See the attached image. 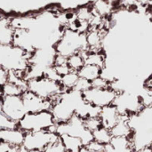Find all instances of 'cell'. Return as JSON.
<instances>
[{"instance_id": "6da1fadb", "label": "cell", "mask_w": 152, "mask_h": 152, "mask_svg": "<svg viewBox=\"0 0 152 152\" xmlns=\"http://www.w3.org/2000/svg\"><path fill=\"white\" fill-rule=\"evenodd\" d=\"M17 127L24 133L49 130L55 133L56 123L50 110L27 113L18 123Z\"/></svg>"}, {"instance_id": "7a4b0ae2", "label": "cell", "mask_w": 152, "mask_h": 152, "mask_svg": "<svg viewBox=\"0 0 152 152\" xmlns=\"http://www.w3.org/2000/svg\"><path fill=\"white\" fill-rule=\"evenodd\" d=\"M27 87L28 91L36 95L45 100H50L53 102L61 94L65 93L60 82L51 80L45 77L28 80Z\"/></svg>"}, {"instance_id": "3957f363", "label": "cell", "mask_w": 152, "mask_h": 152, "mask_svg": "<svg viewBox=\"0 0 152 152\" xmlns=\"http://www.w3.org/2000/svg\"><path fill=\"white\" fill-rule=\"evenodd\" d=\"M55 133L59 136L62 134H69L71 136L77 137L82 141L84 146L87 145L94 140L93 133L85 127L83 119L77 117V115H74L66 123L56 124Z\"/></svg>"}, {"instance_id": "277c9868", "label": "cell", "mask_w": 152, "mask_h": 152, "mask_svg": "<svg viewBox=\"0 0 152 152\" xmlns=\"http://www.w3.org/2000/svg\"><path fill=\"white\" fill-rule=\"evenodd\" d=\"M59 140L60 136L56 133L51 132L49 130L28 132L25 133L22 147L27 150L41 152L48 145Z\"/></svg>"}, {"instance_id": "5b68a950", "label": "cell", "mask_w": 152, "mask_h": 152, "mask_svg": "<svg viewBox=\"0 0 152 152\" xmlns=\"http://www.w3.org/2000/svg\"><path fill=\"white\" fill-rule=\"evenodd\" d=\"M118 95V94L110 87L104 89L91 87L90 89L82 93V98L86 102L101 109L114 104Z\"/></svg>"}, {"instance_id": "8992f818", "label": "cell", "mask_w": 152, "mask_h": 152, "mask_svg": "<svg viewBox=\"0 0 152 152\" xmlns=\"http://www.w3.org/2000/svg\"><path fill=\"white\" fill-rule=\"evenodd\" d=\"M1 104L2 112L15 123H18L27 114L21 96H3Z\"/></svg>"}, {"instance_id": "52a82bcc", "label": "cell", "mask_w": 152, "mask_h": 152, "mask_svg": "<svg viewBox=\"0 0 152 152\" xmlns=\"http://www.w3.org/2000/svg\"><path fill=\"white\" fill-rule=\"evenodd\" d=\"M24 107L27 113L39 112L44 110H50L53 107V102L50 100H45L30 91L27 90L21 94Z\"/></svg>"}, {"instance_id": "ba28073f", "label": "cell", "mask_w": 152, "mask_h": 152, "mask_svg": "<svg viewBox=\"0 0 152 152\" xmlns=\"http://www.w3.org/2000/svg\"><path fill=\"white\" fill-rule=\"evenodd\" d=\"M99 118L102 122V126L110 130L121 118V115L115 104L109 105L101 109Z\"/></svg>"}, {"instance_id": "9c48e42d", "label": "cell", "mask_w": 152, "mask_h": 152, "mask_svg": "<svg viewBox=\"0 0 152 152\" xmlns=\"http://www.w3.org/2000/svg\"><path fill=\"white\" fill-rule=\"evenodd\" d=\"M25 133L16 128L0 130V142H4L14 147H21L24 141Z\"/></svg>"}, {"instance_id": "30bf717a", "label": "cell", "mask_w": 152, "mask_h": 152, "mask_svg": "<svg viewBox=\"0 0 152 152\" xmlns=\"http://www.w3.org/2000/svg\"><path fill=\"white\" fill-rule=\"evenodd\" d=\"M112 137H126L132 139L134 132L129 124V117L121 115L120 120L110 130Z\"/></svg>"}, {"instance_id": "8fae6325", "label": "cell", "mask_w": 152, "mask_h": 152, "mask_svg": "<svg viewBox=\"0 0 152 152\" xmlns=\"http://www.w3.org/2000/svg\"><path fill=\"white\" fill-rule=\"evenodd\" d=\"M102 69H101L98 66H94L91 64H85L77 71V74L79 77L84 78L89 82H92L94 79L102 76Z\"/></svg>"}, {"instance_id": "7c38bea8", "label": "cell", "mask_w": 152, "mask_h": 152, "mask_svg": "<svg viewBox=\"0 0 152 152\" xmlns=\"http://www.w3.org/2000/svg\"><path fill=\"white\" fill-rule=\"evenodd\" d=\"M60 140L67 152H79L80 149L84 146L79 138L69 134L60 135Z\"/></svg>"}, {"instance_id": "4fadbf2b", "label": "cell", "mask_w": 152, "mask_h": 152, "mask_svg": "<svg viewBox=\"0 0 152 152\" xmlns=\"http://www.w3.org/2000/svg\"><path fill=\"white\" fill-rule=\"evenodd\" d=\"M79 79V76L76 71H69L66 75L62 76L60 79V84L65 92L73 90L76 84Z\"/></svg>"}, {"instance_id": "5bb4252c", "label": "cell", "mask_w": 152, "mask_h": 152, "mask_svg": "<svg viewBox=\"0 0 152 152\" xmlns=\"http://www.w3.org/2000/svg\"><path fill=\"white\" fill-rule=\"evenodd\" d=\"M93 138L94 141L99 143H102L103 145H109L112 139V135L109 129L101 126L100 128L93 132Z\"/></svg>"}, {"instance_id": "9a60e30c", "label": "cell", "mask_w": 152, "mask_h": 152, "mask_svg": "<svg viewBox=\"0 0 152 152\" xmlns=\"http://www.w3.org/2000/svg\"><path fill=\"white\" fill-rule=\"evenodd\" d=\"M86 64L85 62V58L84 56L80 53H74L70 56L68 57L67 60V65L69 68L70 70L77 72L84 65Z\"/></svg>"}, {"instance_id": "2e32d148", "label": "cell", "mask_w": 152, "mask_h": 152, "mask_svg": "<svg viewBox=\"0 0 152 152\" xmlns=\"http://www.w3.org/2000/svg\"><path fill=\"white\" fill-rule=\"evenodd\" d=\"M2 89L4 96H21V94L27 91V89L10 82H6L2 86Z\"/></svg>"}, {"instance_id": "e0dca14e", "label": "cell", "mask_w": 152, "mask_h": 152, "mask_svg": "<svg viewBox=\"0 0 152 152\" xmlns=\"http://www.w3.org/2000/svg\"><path fill=\"white\" fill-rule=\"evenodd\" d=\"M84 121V125L85 127L89 130L90 132H94L95 130H97L98 128H100L102 126V122L99 117H90V118H86L85 119H83Z\"/></svg>"}, {"instance_id": "ac0fdd59", "label": "cell", "mask_w": 152, "mask_h": 152, "mask_svg": "<svg viewBox=\"0 0 152 152\" xmlns=\"http://www.w3.org/2000/svg\"><path fill=\"white\" fill-rule=\"evenodd\" d=\"M17 123L9 119L2 111H0V130L16 128Z\"/></svg>"}, {"instance_id": "d6986e66", "label": "cell", "mask_w": 152, "mask_h": 152, "mask_svg": "<svg viewBox=\"0 0 152 152\" xmlns=\"http://www.w3.org/2000/svg\"><path fill=\"white\" fill-rule=\"evenodd\" d=\"M41 152H67L64 146L62 145L61 140L48 145L45 150H43Z\"/></svg>"}, {"instance_id": "ffe728a7", "label": "cell", "mask_w": 152, "mask_h": 152, "mask_svg": "<svg viewBox=\"0 0 152 152\" xmlns=\"http://www.w3.org/2000/svg\"><path fill=\"white\" fill-rule=\"evenodd\" d=\"M91 87H92L91 82H89V81H87V80H86V79H84V78L79 77V79H78L77 83L76 84V86H75V87H74L73 90L77 91V92H79V93L82 94L83 92H85V91L90 89Z\"/></svg>"}, {"instance_id": "44dd1931", "label": "cell", "mask_w": 152, "mask_h": 152, "mask_svg": "<svg viewBox=\"0 0 152 152\" xmlns=\"http://www.w3.org/2000/svg\"><path fill=\"white\" fill-rule=\"evenodd\" d=\"M91 86L93 88H97V89H104L110 87V82L107 81L105 78L102 77H99L98 78L94 79V81L91 82Z\"/></svg>"}, {"instance_id": "7402d4cb", "label": "cell", "mask_w": 152, "mask_h": 152, "mask_svg": "<svg viewBox=\"0 0 152 152\" xmlns=\"http://www.w3.org/2000/svg\"><path fill=\"white\" fill-rule=\"evenodd\" d=\"M55 69V71L57 72V74L61 77L62 76L66 75L67 73H69V71H71L69 69V68L68 67V65H60V66H53Z\"/></svg>"}, {"instance_id": "603a6c76", "label": "cell", "mask_w": 152, "mask_h": 152, "mask_svg": "<svg viewBox=\"0 0 152 152\" xmlns=\"http://www.w3.org/2000/svg\"><path fill=\"white\" fill-rule=\"evenodd\" d=\"M12 147V145L4 142H0V152H9Z\"/></svg>"}, {"instance_id": "cb8c5ba5", "label": "cell", "mask_w": 152, "mask_h": 152, "mask_svg": "<svg viewBox=\"0 0 152 152\" xmlns=\"http://www.w3.org/2000/svg\"><path fill=\"white\" fill-rule=\"evenodd\" d=\"M144 87H146V88H151L152 89V72L151 74L145 79Z\"/></svg>"}, {"instance_id": "d4e9b609", "label": "cell", "mask_w": 152, "mask_h": 152, "mask_svg": "<svg viewBox=\"0 0 152 152\" xmlns=\"http://www.w3.org/2000/svg\"><path fill=\"white\" fill-rule=\"evenodd\" d=\"M79 152H95V151H92L91 149H89V148H88V147H86V146H83V147L80 149Z\"/></svg>"}, {"instance_id": "484cf974", "label": "cell", "mask_w": 152, "mask_h": 152, "mask_svg": "<svg viewBox=\"0 0 152 152\" xmlns=\"http://www.w3.org/2000/svg\"><path fill=\"white\" fill-rule=\"evenodd\" d=\"M18 152H40V151H30V150H27L25 148H23L22 146L19 148L18 150Z\"/></svg>"}, {"instance_id": "4316f807", "label": "cell", "mask_w": 152, "mask_h": 152, "mask_svg": "<svg viewBox=\"0 0 152 152\" xmlns=\"http://www.w3.org/2000/svg\"><path fill=\"white\" fill-rule=\"evenodd\" d=\"M19 148H20V147H14V146H12V149L10 150V151L9 152H18Z\"/></svg>"}]
</instances>
